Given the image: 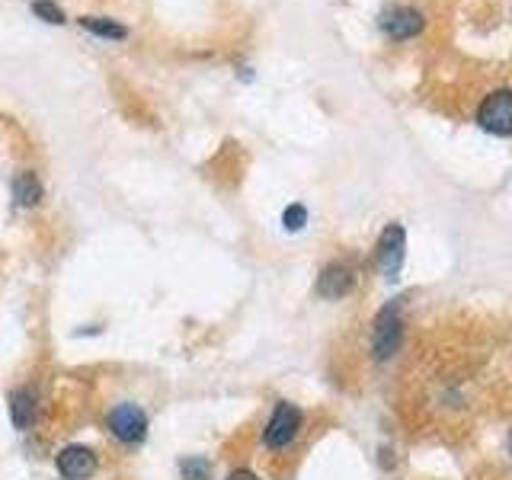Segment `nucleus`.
Returning <instances> with one entry per match:
<instances>
[{
    "instance_id": "obj_7",
    "label": "nucleus",
    "mask_w": 512,
    "mask_h": 480,
    "mask_svg": "<svg viewBox=\"0 0 512 480\" xmlns=\"http://www.w3.org/2000/svg\"><path fill=\"white\" fill-rule=\"evenodd\" d=\"M39 420V391L23 384V388L10 391V423L20 429V432H29Z\"/></svg>"
},
{
    "instance_id": "obj_13",
    "label": "nucleus",
    "mask_w": 512,
    "mask_h": 480,
    "mask_svg": "<svg viewBox=\"0 0 512 480\" xmlns=\"http://www.w3.org/2000/svg\"><path fill=\"white\" fill-rule=\"evenodd\" d=\"M282 224H285V228L288 231H301L304 228V224H308V208H304V205H288L285 208V215H282Z\"/></svg>"
},
{
    "instance_id": "obj_1",
    "label": "nucleus",
    "mask_w": 512,
    "mask_h": 480,
    "mask_svg": "<svg viewBox=\"0 0 512 480\" xmlns=\"http://www.w3.org/2000/svg\"><path fill=\"white\" fill-rule=\"evenodd\" d=\"M301 426H304V413L295 404H288V400H279V404L272 407L269 420H266L263 445L269 448V452H285V448L298 439Z\"/></svg>"
},
{
    "instance_id": "obj_12",
    "label": "nucleus",
    "mask_w": 512,
    "mask_h": 480,
    "mask_svg": "<svg viewBox=\"0 0 512 480\" xmlns=\"http://www.w3.org/2000/svg\"><path fill=\"white\" fill-rule=\"evenodd\" d=\"M180 477L183 480H212V464L199 455H189L180 461Z\"/></svg>"
},
{
    "instance_id": "obj_6",
    "label": "nucleus",
    "mask_w": 512,
    "mask_h": 480,
    "mask_svg": "<svg viewBox=\"0 0 512 480\" xmlns=\"http://www.w3.org/2000/svg\"><path fill=\"white\" fill-rule=\"evenodd\" d=\"M96 452L87 445H64L55 455V468L64 480H87L96 471Z\"/></svg>"
},
{
    "instance_id": "obj_8",
    "label": "nucleus",
    "mask_w": 512,
    "mask_h": 480,
    "mask_svg": "<svg viewBox=\"0 0 512 480\" xmlns=\"http://www.w3.org/2000/svg\"><path fill=\"white\" fill-rule=\"evenodd\" d=\"M378 23L391 39H410L423 29V13L413 7H388Z\"/></svg>"
},
{
    "instance_id": "obj_3",
    "label": "nucleus",
    "mask_w": 512,
    "mask_h": 480,
    "mask_svg": "<svg viewBox=\"0 0 512 480\" xmlns=\"http://www.w3.org/2000/svg\"><path fill=\"white\" fill-rule=\"evenodd\" d=\"M106 429L112 439H119L122 445H138L148 436V413L138 404H116L106 416Z\"/></svg>"
},
{
    "instance_id": "obj_9",
    "label": "nucleus",
    "mask_w": 512,
    "mask_h": 480,
    "mask_svg": "<svg viewBox=\"0 0 512 480\" xmlns=\"http://www.w3.org/2000/svg\"><path fill=\"white\" fill-rule=\"evenodd\" d=\"M352 285H356L352 269L346 263H330L324 266V272H320V279H317V295L327 301H340L352 292Z\"/></svg>"
},
{
    "instance_id": "obj_14",
    "label": "nucleus",
    "mask_w": 512,
    "mask_h": 480,
    "mask_svg": "<svg viewBox=\"0 0 512 480\" xmlns=\"http://www.w3.org/2000/svg\"><path fill=\"white\" fill-rule=\"evenodd\" d=\"M32 10H36V16H42V20H48V23H64V13L52 4V0H36V4H32Z\"/></svg>"
},
{
    "instance_id": "obj_11",
    "label": "nucleus",
    "mask_w": 512,
    "mask_h": 480,
    "mask_svg": "<svg viewBox=\"0 0 512 480\" xmlns=\"http://www.w3.org/2000/svg\"><path fill=\"white\" fill-rule=\"evenodd\" d=\"M80 26L90 29L93 36H103V39H125V26L119 20H109V16H80Z\"/></svg>"
},
{
    "instance_id": "obj_2",
    "label": "nucleus",
    "mask_w": 512,
    "mask_h": 480,
    "mask_svg": "<svg viewBox=\"0 0 512 480\" xmlns=\"http://www.w3.org/2000/svg\"><path fill=\"white\" fill-rule=\"evenodd\" d=\"M400 343H404V317H400V298L384 304V308L378 311L375 324H372V352L375 359L384 362L391 359L394 352L400 349Z\"/></svg>"
},
{
    "instance_id": "obj_16",
    "label": "nucleus",
    "mask_w": 512,
    "mask_h": 480,
    "mask_svg": "<svg viewBox=\"0 0 512 480\" xmlns=\"http://www.w3.org/2000/svg\"><path fill=\"white\" fill-rule=\"evenodd\" d=\"M509 455H512V432H509Z\"/></svg>"
},
{
    "instance_id": "obj_4",
    "label": "nucleus",
    "mask_w": 512,
    "mask_h": 480,
    "mask_svg": "<svg viewBox=\"0 0 512 480\" xmlns=\"http://www.w3.org/2000/svg\"><path fill=\"white\" fill-rule=\"evenodd\" d=\"M404 256H407V231H404V224L391 221L378 237V269H381V276L384 279H397L400 269H404Z\"/></svg>"
},
{
    "instance_id": "obj_5",
    "label": "nucleus",
    "mask_w": 512,
    "mask_h": 480,
    "mask_svg": "<svg viewBox=\"0 0 512 480\" xmlns=\"http://www.w3.org/2000/svg\"><path fill=\"white\" fill-rule=\"evenodd\" d=\"M477 122L490 135H500V138L512 135V90L506 87V90L490 93L477 109Z\"/></svg>"
},
{
    "instance_id": "obj_10",
    "label": "nucleus",
    "mask_w": 512,
    "mask_h": 480,
    "mask_svg": "<svg viewBox=\"0 0 512 480\" xmlns=\"http://www.w3.org/2000/svg\"><path fill=\"white\" fill-rule=\"evenodd\" d=\"M13 202L23 205V208H32V205L42 202V183H39L36 173H29V170L16 173V180H13Z\"/></svg>"
},
{
    "instance_id": "obj_15",
    "label": "nucleus",
    "mask_w": 512,
    "mask_h": 480,
    "mask_svg": "<svg viewBox=\"0 0 512 480\" xmlns=\"http://www.w3.org/2000/svg\"><path fill=\"white\" fill-rule=\"evenodd\" d=\"M228 480H260V477H256L253 471H247V468H240V471H234Z\"/></svg>"
}]
</instances>
